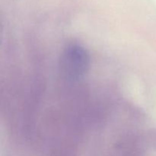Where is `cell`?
Segmentation results:
<instances>
[{
    "label": "cell",
    "mask_w": 156,
    "mask_h": 156,
    "mask_svg": "<svg viewBox=\"0 0 156 156\" xmlns=\"http://www.w3.org/2000/svg\"><path fill=\"white\" fill-rule=\"evenodd\" d=\"M90 58L84 47L71 44L66 48L61 57V69L69 79L82 77L89 68Z\"/></svg>",
    "instance_id": "6da1fadb"
}]
</instances>
